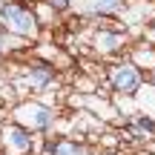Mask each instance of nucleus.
I'll return each mask as SVG.
<instances>
[{
    "instance_id": "nucleus-1",
    "label": "nucleus",
    "mask_w": 155,
    "mask_h": 155,
    "mask_svg": "<svg viewBox=\"0 0 155 155\" xmlns=\"http://www.w3.org/2000/svg\"><path fill=\"white\" fill-rule=\"evenodd\" d=\"M115 86L121 89V92H135V89L141 86V78H138L135 69L124 66V69H118V75H115Z\"/></svg>"
},
{
    "instance_id": "nucleus-2",
    "label": "nucleus",
    "mask_w": 155,
    "mask_h": 155,
    "mask_svg": "<svg viewBox=\"0 0 155 155\" xmlns=\"http://www.w3.org/2000/svg\"><path fill=\"white\" fill-rule=\"evenodd\" d=\"M12 141H15L17 150H29V135L23 129H12Z\"/></svg>"
},
{
    "instance_id": "nucleus-3",
    "label": "nucleus",
    "mask_w": 155,
    "mask_h": 155,
    "mask_svg": "<svg viewBox=\"0 0 155 155\" xmlns=\"http://www.w3.org/2000/svg\"><path fill=\"white\" fill-rule=\"evenodd\" d=\"M32 78H38L40 83H46V81L52 78V69H49V66H35V69H32Z\"/></svg>"
},
{
    "instance_id": "nucleus-4",
    "label": "nucleus",
    "mask_w": 155,
    "mask_h": 155,
    "mask_svg": "<svg viewBox=\"0 0 155 155\" xmlns=\"http://www.w3.org/2000/svg\"><path fill=\"white\" fill-rule=\"evenodd\" d=\"M118 43H121V38H115V35H104V46L112 49V46H118Z\"/></svg>"
},
{
    "instance_id": "nucleus-5",
    "label": "nucleus",
    "mask_w": 155,
    "mask_h": 155,
    "mask_svg": "<svg viewBox=\"0 0 155 155\" xmlns=\"http://www.w3.org/2000/svg\"><path fill=\"white\" fill-rule=\"evenodd\" d=\"M95 6L98 9H112V6H118V0H95Z\"/></svg>"
},
{
    "instance_id": "nucleus-6",
    "label": "nucleus",
    "mask_w": 155,
    "mask_h": 155,
    "mask_svg": "<svg viewBox=\"0 0 155 155\" xmlns=\"http://www.w3.org/2000/svg\"><path fill=\"white\" fill-rule=\"evenodd\" d=\"M38 124H40V127L49 124V112H46V109H38Z\"/></svg>"
},
{
    "instance_id": "nucleus-7",
    "label": "nucleus",
    "mask_w": 155,
    "mask_h": 155,
    "mask_svg": "<svg viewBox=\"0 0 155 155\" xmlns=\"http://www.w3.org/2000/svg\"><path fill=\"white\" fill-rule=\"evenodd\" d=\"M49 6H52V9H66L69 0H49Z\"/></svg>"
},
{
    "instance_id": "nucleus-8",
    "label": "nucleus",
    "mask_w": 155,
    "mask_h": 155,
    "mask_svg": "<svg viewBox=\"0 0 155 155\" xmlns=\"http://www.w3.org/2000/svg\"><path fill=\"white\" fill-rule=\"evenodd\" d=\"M55 152H58V155H72V150H69V147H66V144H63V147H58V150H55Z\"/></svg>"
}]
</instances>
